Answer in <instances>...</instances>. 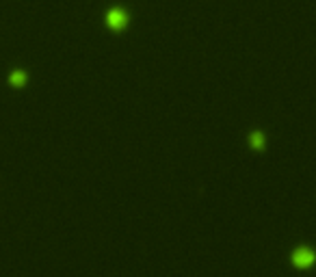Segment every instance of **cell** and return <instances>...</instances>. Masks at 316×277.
<instances>
[{
	"mask_svg": "<svg viewBox=\"0 0 316 277\" xmlns=\"http://www.w3.org/2000/svg\"><path fill=\"white\" fill-rule=\"evenodd\" d=\"M295 258H297V264H301V266L312 264V260H314V256H312V254H307V251H299V254H297Z\"/></svg>",
	"mask_w": 316,
	"mask_h": 277,
	"instance_id": "1",
	"label": "cell"
}]
</instances>
